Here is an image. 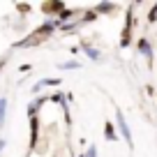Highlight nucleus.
<instances>
[{
	"instance_id": "obj_1",
	"label": "nucleus",
	"mask_w": 157,
	"mask_h": 157,
	"mask_svg": "<svg viewBox=\"0 0 157 157\" xmlns=\"http://www.w3.org/2000/svg\"><path fill=\"white\" fill-rule=\"evenodd\" d=\"M116 123H118L120 134H123L125 141H127V146H132V134H129V127H127V123H125V116H123V111H120V109L116 111Z\"/></svg>"
},
{
	"instance_id": "obj_2",
	"label": "nucleus",
	"mask_w": 157,
	"mask_h": 157,
	"mask_svg": "<svg viewBox=\"0 0 157 157\" xmlns=\"http://www.w3.org/2000/svg\"><path fill=\"white\" fill-rule=\"evenodd\" d=\"M63 10H65V2H60V0H53V2H42V12L49 14V16H58Z\"/></svg>"
},
{
	"instance_id": "obj_3",
	"label": "nucleus",
	"mask_w": 157,
	"mask_h": 157,
	"mask_svg": "<svg viewBox=\"0 0 157 157\" xmlns=\"http://www.w3.org/2000/svg\"><path fill=\"white\" fill-rule=\"evenodd\" d=\"M60 83H63V81H60L58 76H53V78H42V81H37V83L33 86V93H35V95L42 93V88H46V86H49V88H58Z\"/></svg>"
},
{
	"instance_id": "obj_4",
	"label": "nucleus",
	"mask_w": 157,
	"mask_h": 157,
	"mask_svg": "<svg viewBox=\"0 0 157 157\" xmlns=\"http://www.w3.org/2000/svg\"><path fill=\"white\" fill-rule=\"evenodd\" d=\"M37 139H39V118H30V150L37 148Z\"/></svg>"
},
{
	"instance_id": "obj_5",
	"label": "nucleus",
	"mask_w": 157,
	"mask_h": 157,
	"mask_svg": "<svg viewBox=\"0 0 157 157\" xmlns=\"http://www.w3.org/2000/svg\"><path fill=\"white\" fill-rule=\"evenodd\" d=\"M44 102H49V99L46 97H37L33 104H28V118H37V111H39V106H42Z\"/></svg>"
},
{
	"instance_id": "obj_6",
	"label": "nucleus",
	"mask_w": 157,
	"mask_h": 157,
	"mask_svg": "<svg viewBox=\"0 0 157 157\" xmlns=\"http://www.w3.org/2000/svg\"><path fill=\"white\" fill-rule=\"evenodd\" d=\"M81 46H83V51H86V56H88V58H90V60H95V63H97V60H99V58H102V56H99V51H97V49H93V46H90V44H88V42H86V39H83V42H81Z\"/></svg>"
},
{
	"instance_id": "obj_7",
	"label": "nucleus",
	"mask_w": 157,
	"mask_h": 157,
	"mask_svg": "<svg viewBox=\"0 0 157 157\" xmlns=\"http://www.w3.org/2000/svg\"><path fill=\"white\" fill-rule=\"evenodd\" d=\"M139 51H141V53L146 56L148 60H152V49H150V44H148V39H146V37L139 39Z\"/></svg>"
},
{
	"instance_id": "obj_8",
	"label": "nucleus",
	"mask_w": 157,
	"mask_h": 157,
	"mask_svg": "<svg viewBox=\"0 0 157 157\" xmlns=\"http://www.w3.org/2000/svg\"><path fill=\"white\" fill-rule=\"evenodd\" d=\"M113 10H116V5H113V2H99L93 12L99 16V14H109V12H113Z\"/></svg>"
},
{
	"instance_id": "obj_9",
	"label": "nucleus",
	"mask_w": 157,
	"mask_h": 157,
	"mask_svg": "<svg viewBox=\"0 0 157 157\" xmlns=\"http://www.w3.org/2000/svg\"><path fill=\"white\" fill-rule=\"evenodd\" d=\"M104 139L106 141H116V127H113V123H104Z\"/></svg>"
},
{
	"instance_id": "obj_10",
	"label": "nucleus",
	"mask_w": 157,
	"mask_h": 157,
	"mask_svg": "<svg viewBox=\"0 0 157 157\" xmlns=\"http://www.w3.org/2000/svg\"><path fill=\"white\" fill-rule=\"evenodd\" d=\"M5 116H7V97H0V127L5 125Z\"/></svg>"
},
{
	"instance_id": "obj_11",
	"label": "nucleus",
	"mask_w": 157,
	"mask_h": 157,
	"mask_svg": "<svg viewBox=\"0 0 157 157\" xmlns=\"http://www.w3.org/2000/svg\"><path fill=\"white\" fill-rule=\"evenodd\" d=\"M58 67L60 69H78V67H81V63H76V60H67V63H60Z\"/></svg>"
},
{
	"instance_id": "obj_12",
	"label": "nucleus",
	"mask_w": 157,
	"mask_h": 157,
	"mask_svg": "<svg viewBox=\"0 0 157 157\" xmlns=\"http://www.w3.org/2000/svg\"><path fill=\"white\" fill-rule=\"evenodd\" d=\"M95 19H97V14H95V12L90 10V12H86V14H83V19H81V23H93Z\"/></svg>"
},
{
	"instance_id": "obj_13",
	"label": "nucleus",
	"mask_w": 157,
	"mask_h": 157,
	"mask_svg": "<svg viewBox=\"0 0 157 157\" xmlns=\"http://www.w3.org/2000/svg\"><path fill=\"white\" fill-rule=\"evenodd\" d=\"M49 99H51V102H58V104H65V102H67V99H65V93H53Z\"/></svg>"
},
{
	"instance_id": "obj_14",
	"label": "nucleus",
	"mask_w": 157,
	"mask_h": 157,
	"mask_svg": "<svg viewBox=\"0 0 157 157\" xmlns=\"http://www.w3.org/2000/svg\"><path fill=\"white\" fill-rule=\"evenodd\" d=\"M76 25L78 23H65V25H60V28H63V33H72V30H76Z\"/></svg>"
},
{
	"instance_id": "obj_15",
	"label": "nucleus",
	"mask_w": 157,
	"mask_h": 157,
	"mask_svg": "<svg viewBox=\"0 0 157 157\" xmlns=\"http://www.w3.org/2000/svg\"><path fill=\"white\" fill-rule=\"evenodd\" d=\"M148 21H150V23H152V21H157V5L150 10V14H148Z\"/></svg>"
},
{
	"instance_id": "obj_16",
	"label": "nucleus",
	"mask_w": 157,
	"mask_h": 157,
	"mask_svg": "<svg viewBox=\"0 0 157 157\" xmlns=\"http://www.w3.org/2000/svg\"><path fill=\"white\" fill-rule=\"evenodd\" d=\"M83 157H97V148H95V146H90V148H88V152H86Z\"/></svg>"
},
{
	"instance_id": "obj_17",
	"label": "nucleus",
	"mask_w": 157,
	"mask_h": 157,
	"mask_svg": "<svg viewBox=\"0 0 157 157\" xmlns=\"http://www.w3.org/2000/svg\"><path fill=\"white\" fill-rule=\"evenodd\" d=\"M19 12H30V5H19Z\"/></svg>"
},
{
	"instance_id": "obj_18",
	"label": "nucleus",
	"mask_w": 157,
	"mask_h": 157,
	"mask_svg": "<svg viewBox=\"0 0 157 157\" xmlns=\"http://www.w3.org/2000/svg\"><path fill=\"white\" fill-rule=\"evenodd\" d=\"M5 146H7V143H5V139H0V155H2V150H5Z\"/></svg>"
},
{
	"instance_id": "obj_19",
	"label": "nucleus",
	"mask_w": 157,
	"mask_h": 157,
	"mask_svg": "<svg viewBox=\"0 0 157 157\" xmlns=\"http://www.w3.org/2000/svg\"><path fill=\"white\" fill-rule=\"evenodd\" d=\"M7 65V58H0V72H2V67Z\"/></svg>"
},
{
	"instance_id": "obj_20",
	"label": "nucleus",
	"mask_w": 157,
	"mask_h": 157,
	"mask_svg": "<svg viewBox=\"0 0 157 157\" xmlns=\"http://www.w3.org/2000/svg\"><path fill=\"white\" fill-rule=\"evenodd\" d=\"M78 157H83V155H78Z\"/></svg>"
}]
</instances>
